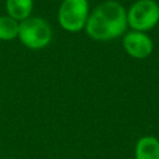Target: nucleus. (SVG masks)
<instances>
[{
  "instance_id": "nucleus-1",
  "label": "nucleus",
  "mask_w": 159,
  "mask_h": 159,
  "mask_svg": "<svg viewBox=\"0 0 159 159\" xmlns=\"http://www.w3.org/2000/svg\"><path fill=\"white\" fill-rule=\"evenodd\" d=\"M128 29L125 8L117 0H105L91 10L84 31L93 40L109 42L122 37Z\"/></svg>"
},
{
  "instance_id": "nucleus-6",
  "label": "nucleus",
  "mask_w": 159,
  "mask_h": 159,
  "mask_svg": "<svg viewBox=\"0 0 159 159\" xmlns=\"http://www.w3.org/2000/svg\"><path fill=\"white\" fill-rule=\"evenodd\" d=\"M135 159H159V139L152 135L139 139L134 147Z\"/></svg>"
},
{
  "instance_id": "nucleus-5",
  "label": "nucleus",
  "mask_w": 159,
  "mask_h": 159,
  "mask_svg": "<svg viewBox=\"0 0 159 159\" xmlns=\"http://www.w3.org/2000/svg\"><path fill=\"white\" fill-rule=\"evenodd\" d=\"M122 47L131 58L143 60L152 53L154 42L147 33L130 30L122 36Z\"/></svg>"
},
{
  "instance_id": "nucleus-7",
  "label": "nucleus",
  "mask_w": 159,
  "mask_h": 159,
  "mask_svg": "<svg viewBox=\"0 0 159 159\" xmlns=\"http://www.w3.org/2000/svg\"><path fill=\"white\" fill-rule=\"evenodd\" d=\"M5 8L7 16L22 22L33 16L34 0H6Z\"/></svg>"
},
{
  "instance_id": "nucleus-2",
  "label": "nucleus",
  "mask_w": 159,
  "mask_h": 159,
  "mask_svg": "<svg viewBox=\"0 0 159 159\" xmlns=\"http://www.w3.org/2000/svg\"><path fill=\"white\" fill-rule=\"evenodd\" d=\"M18 39L31 50H40L49 46L52 40V29L42 16H32L20 22Z\"/></svg>"
},
{
  "instance_id": "nucleus-8",
  "label": "nucleus",
  "mask_w": 159,
  "mask_h": 159,
  "mask_svg": "<svg viewBox=\"0 0 159 159\" xmlns=\"http://www.w3.org/2000/svg\"><path fill=\"white\" fill-rule=\"evenodd\" d=\"M19 27L20 22L12 19L9 16H0V40L2 42H10L19 35Z\"/></svg>"
},
{
  "instance_id": "nucleus-4",
  "label": "nucleus",
  "mask_w": 159,
  "mask_h": 159,
  "mask_svg": "<svg viewBox=\"0 0 159 159\" xmlns=\"http://www.w3.org/2000/svg\"><path fill=\"white\" fill-rule=\"evenodd\" d=\"M126 21L132 31H152L159 23V3L156 0H135L126 9Z\"/></svg>"
},
{
  "instance_id": "nucleus-3",
  "label": "nucleus",
  "mask_w": 159,
  "mask_h": 159,
  "mask_svg": "<svg viewBox=\"0 0 159 159\" xmlns=\"http://www.w3.org/2000/svg\"><path fill=\"white\" fill-rule=\"evenodd\" d=\"M91 13L89 0H62L58 8V24L68 33L84 31Z\"/></svg>"
}]
</instances>
